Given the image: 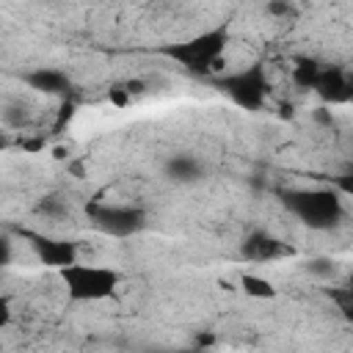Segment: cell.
<instances>
[{"label": "cell", "instance_id": "9a60e30c", "mask_svg": "<svg viewBox=\"0 0 353 353\" xmlns=\"http://www.w3.org/2000/svg\"><path fill=\"white\" fill-rule=\"evenodd\" d=\"M306 270L323 273V276H334V262H331V259H314V262L306 265Z\"/></svg>", "mask_w": 353, "mask_h": 353}, {"label": "cell", "instance_id": "2e32d148", "mask_svg": "<svg viewBox=\"0 0 353 353\" xmlns=\"http://www.w3.org/2000/svg\"><path fill=\"white\" fill-rule=\"evenodd\" d=\"M11 259H14V245L8 237H0V268L11 265Z\"/></svg>", "mask_w": 353, "mask_h": 353}, {"label": "cell", "instance_id": "9c48e42d", "mask_svg": "<svg viewBox=\"0 0 353 353\" xmlns=\"http://www.w3.org/2000/svg\"><path fill=\"white\" fill-rule=\"evenodd\" d=\"M22 80L28 83V88L47 94V97H58L72 88V77L63 69H52V66H36V69L25 72Z\"/></svg>", "mask_w": 353, "mask_h": 353}, {"label": "cell", "instance_id": "ac0fdd59", "mask_svg": "<svg viewBox=\"0 0 353 353\" xmlns=\"http://www.w3.org/2000/svg\"><path fill=\"white\" fill-rule=\"evenodd\" d=\"M0 143H3V141H0Z\"/></svg>", "mask_w": 353, "mask_h": 353}, {"label": "cell", "instance_id": "3957f363", "mask_svg": "<svg viewBox=\"0 0 353 353\" xmlns=\"http://www.w3.org/2000/svg\"><path fill=\"white\" fill-rule=\"evenodd\" d=\"M61 284L66 290V298L72 303H97L116 295L121 276L119 270L108 265H91V262H72L58 270Z\"/></svg>", "mask_w": 353, "mask_h": 353}, {"label": "cell", "instance_id": "52a82bcc", "mask_svg": "<svg viewBox=\"0 0 353 353\" xmlns=\"http://www.w3.org/2000/svg\"><path fill=\"white\" fill-rule=\"evenodd\" d=\"M30 248L36 251L39 262L47 268H66L72 262H77V245L72 240H58V237H44V234H28Z\"/></svg>", "mask_w": 353, "mask_h": 353}, {"label": "cell", "instance_id": "30bf717a", "mask_svg": "<svg viewBox=\"0 0 353 353\" xmlns=\"http://www.w3.org/2000/svg\"><path fill=\"white\" fill-rule=\"evenodd\" d=\"M163 171H165V176L171 179V182H176V185H193V182H199V179H204V163L199 160V157H193V154H171L168 160H165V165H163Z\"/></svg>", "mask_w": 353, "mask_h": 353}, {"label": "cell", "instance_id": "5bb4252c", "mask_svg": "<svg viewBox=\"0 0 353 353\" xmlns=\"http://www.w3.org/2000/svg\"><path fill=\"white\" fill-rule=\"evenodd\" d=\"M11 317H14V309H11V298H8V295H0V331H6V328H8Z\"/></svg>", "mask_w": 353, "mask_h": 353}, {"label": "cell", "instance_id": "5b68a950", "mask_svg": "<svg viewBox=\"0 0 353 353\" xmlns=\"http://www.w3.org/2000/svg\"><path fill=\"white\" fill-rule=\"evenodd\" d=\"M88 221L108 237L127 240L146 229V212L138 204H88Z\"/></svg>", "mask_w": 353, "mask_h": 353}, {"label": "cell", "instance_id": "7c38bea8", "mask_svg": "<svg viewBox=\"0 0 353 353\" xmlns=\"http://www.w3.org/2000/svg\"><path fill=\"white\" fill-rule=\"evenodd\" d=\"M317 72H320V63H317L314 58H301L298 66H295V72H292V80H295L301 88H312Z\"/></svg>", "mask_w": 353, "mask_h": 353}, {"label": "cell", "instance_id": "ba28073f", "mask_svg": "<svg viewBox=\"0 0 353 353\" xmlns=\"http://www.w3.org/2000/svg\"><path fill=\"white\" fill-rule=\"evenodd\" d=\"M312 91H317V97L323 102L339 105V102H347L350 99L353 85H350V77H347L345 69H339V66H320Z\"/></svg>", "mask_w": 353, "mask_h": 353}, {"label": "cell", "instance_id": "8992f818", "mask_svg": "<svg viewBox=\"0 0 353 353\" xmlns=\"http://www.w3.org/2000/svg\"><path fill=\"white\" fill-rule=\"evenodd\" d=\"M240 254L248 262H276L281 256H290V248L268 229H251L240 243Z\"/></svg>", "mask_w": 353, "mask_h": 353}, {"label": "cell", "instance_id": "8fae6325", "mask_svg": "<svg viewBox=\"0 0 353 353\" xmlns=\"http://www.w3.org/2000/svg\"><path fill=\"white\" fill-rule=\"evenodd\" d=\"M240 287H243V292L251 295V298H276L273 281H268L265 276H256V273H243V276H240Z\"/></svg>", "mask_w": 353, "mask_h": 353}, {"label": "cell", "instance_id": "4fadbf2b", "mask_svg": "<svg viewBox=\"0 0 353 353\" xmlns=\"http://www.w3.org/2000/svg\"><path fill=\"white\" fill-rule=\"evenodd\" d=\"M39 212H44V215H50V218H61V215L66 212V207H63L58 199H44V201L39 204Z\"/></svg>", "mask_w": 353, "mask_h": 353}, {"label": "cell", "instance_id": "6da1fadb", "mask_svg": "<svg viewBox=\"0 0 353 353\" xmlns=\"http://www.w3.org/2000/svg\"><path fill=\"white\" fill-rule=\"evenodd\" d=\"M229 44V25H215L207 28L201 33H193L182 41H171L160 47V55L176 61L182 69L196 72V74H207L212 69H218V63L223 66V52Z\"/></svg>", "mask_w": 353, "mask_h": 353}, {"label": "cell", "instance_id": "e0dca14e", "mask_svg": "<svg viewBox=\"0 0 353 353\" xmlns=\"http://www.w3.org/2000/svg\"><path fill=\"white\" fill-rule=\"evenodd\" d=\"M268 11H270V14H279V17L292 14V8H290V6H284V3H270V6H268Z\"/></svg>", "mask_w": 353, "mask_h": 353}, {"label": "cell", "instance_id": "7a4b0ae2", "mask_svg": "<svg viewBox=\"0 0 353 353\" xmlns=\"http://www.w3.org/2000/svg\"><path fill=\"white\" fill-rule=\"evenodd\" d=\"M287 212H292L303 226L328 232L345 218V201L334 188H292L281 193Z\"/></svg>", "mask_w": 353, "mask_h": 353}, {"label": "cell", "instance_id": "277c9868", "mask_svg": "<svg viewBox=\"0 0 353 353\" xmlns=\"http://www.w3.org/2000/svg\"><path fill=\"white\" fill-rule=\"evenodd\" d=\"M215 85L243 110H259L270 94V80L262 63H251L215 80Z\"/></svg>", "mask_w": 353, "mask_h": 353}]
</instances>
